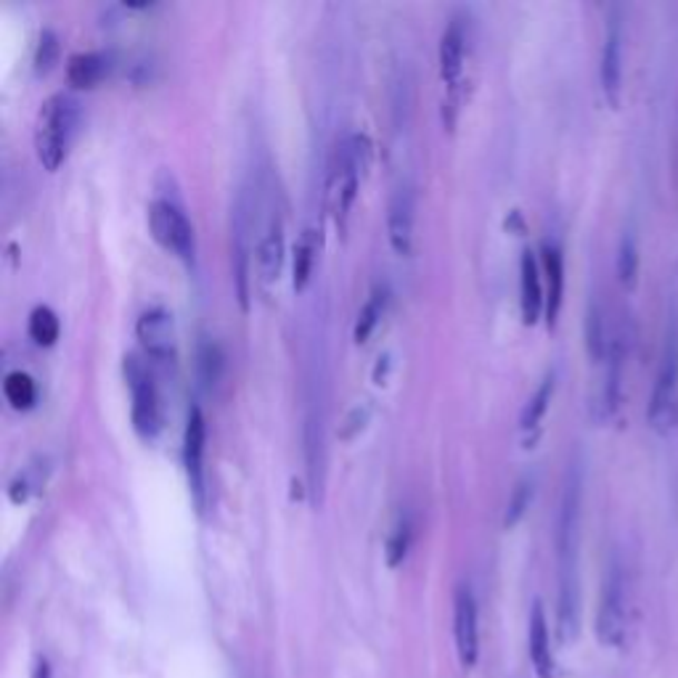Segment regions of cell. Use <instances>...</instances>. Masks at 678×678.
Listing matches in <instances>:
<instances>
[{
    "label": "cell",
    "instance_id": "32",
    "mask_svg": "<svg viewBox=\"0 0 678 678\" xmlns=\"http://www.w3.org/2000/svg\"><path fill=\"white\" fill-rule=\"evenodd\" d=\"M40 474H35V470L32 466H27V470H22L17 474V478L11 480V485H9V499L13 501V503H24L27 499H30V493L35 491V488L40 485Z\"/></svg>",
    "mask_w": 678,
    "mask_h": 678
},
{
    "label": "cell",
    "instance_id": "16",
    "mask_svg": "<svg viewBox=\"0 0 678 678\" xmlns=\"http://www.w3.org/2000/svg\"><path fill=\"white\" fill-rule=\"evenodd\" d=\"M464 56H466V30L461 19H451L445 27L443 38H440V77H443L445 88L461 90V72H464Z\"/></svg>",
    "mask_w": 678,
    "mask_h": 678
},
{
    "label": "cell",
    "instance_id": "13",
    "mask_svg": "<svg viewBox=\"0 0 678 678\" xmlns=\"http://www.w3.org/2000/svg\"><path fill=\"white\" fill-rule=\"evenodd\" d=\"M623 369H626V337L620 332L612 334L610 351L605 358V380H602V393L597 401V419L607 422L615 416L620 405V387H623Z\"/></svg>",
    "mask_w": 678,
    "mask_h": 678
},
{
    "label": "cell",
    "instance_id": "27",
    "mask_svg": "<svg viewBox=\"0 0 678 678\" xmlns=\"http://www.w3.org/2000/svg\"><path fill=\"white\" fill-rule=\"evenodd\" d=\"M313 263H316V236L313 230H305L295 244V289H305L307 278L313 274Z\"/></svg>",
    "mask_w": 678,
    "mask_h": 678
},
{
    "label": "cell",
    "instance_id": "31",
    "mask_svg": "<svg viewBox=\"0 0 678 678\" xmlns=\"http://www.w3.org/2000/svg\"><path fill=\"white\" fill-rule=\"evenodd\" d=\"M220 369H223L220 347L215 345V342H205V345L199 347V372H202V382H205V384H215V382H218Z\"/></svg>",
    "mask_w": 678,
    "mask_h": 678
},
{
    "label": "cell",
    "instance_id": "3",
    "mask_svg": "<svg viewBox=\"0 0 678 678\" xmlns=\"http://www.w3.org/2000/svg\"><path fill=\"white\" fill-rule=\"evenodd\" d=\"M628 628V586L618 557L610 559L597 610V636L605 647H623Z\"/></svg>",
    "mask_w": 678,
    "mask_h": 678
},
{
    "label": "cell",
    "instance_id": "29",
    "mask_svg": "<svg viewBox=\"0 0 678 678\" xmlns=\"http://www.w3.org/2000/svg\"><path fill=\"white\" fill-rule=\"evenodd\" d=\"M411 533H414V530H411L409 514H403L401 520L395 522L393 533L387 535V547H384V557H387L390 568H397V564H401L405 559V554H409Z\"/></svg>",
    "mask_w": 678,
    "mask_h": 678
},
{
    "label": "cell",
    "instance_id": "12",
    "mask_svg": "<svg viewBox=\"0 0 678 678\" xmlns=\"http://www.w3.org/2000/svg\"><path fill=\"white\" fill-rule=\"evenodd\" d=\"M205 440H207V428L202 411L194 405L188 411L186 419V432H184V464L188 474V485H191L197 503L202 507L205 501Z\"/></svg>",
    "mask_w": 678,
    "mask_h": 678
},
{
    "label": "cell",
    "instance_id": "25",
    "mask_svg": "<svg viewBox=\"0 0 678 678\" xmlns=\"http://www.w3.org/2000/svg\"><path fill=\"white\" fill-rule=\"evenodd\" d=\"M3 395L17 411L32 409L35 401H38V387H35V380L24 372H11L6 374L3 382Z\"/></svg>",
    "mask_w": 678,
    "mask_h": 678
},
{
    "label": "cell",
    "instance_id": "28",
    "mask_svg": "<svg viewBox=\"0 0 678 678\" xmlns=\"http://www.w3.org/2000/svg\"><path fill=\"white\" fill-rule=\"evenodd\" d=\"M533 480L530 478H522L520 482L514 485L512 495H509V503H507V514H503V528L512 530L514 525H520V520L525 517V512L530 509V501H533Z\"/></svg>",
    "mask_w": 678,
    "mask_h": 678
},
{
    "label": "cell",
    "instance_id": "7",
    "mask_svg": "<svg viewBox=\"0 0 678 678\" xmlns=\"http://www.w3.org/2000/svg\"><path fill=\"white\" fill-rule=\"evenodd\" d=\"M149 228L159 247L180 257L184 263L194 261V228L186 213L176 202L154 199L149 205Z\"/></svg>",
    "mask_w": 678,
    "mask_h": 678
},
{
    "label": "cell",
    "instance_id": "20",
    "mask_svg": "<svg viewBox=\"0 0 678 678\" xmlns=\"http://www.w3.org/2000/svg\"><path fill=\"white\" fill-rule=\"evenodd\" d=\"M109 72V56L99 51L75 53L67 65V77L75 88H96Z\"/></svg>",
    "mask_w": 678,
    "mask_h": 678
},
{
    "label": "cell",
    "instance_id": "18",
    "mask_svg": "<svg viewBox=\"0 0 678 678\" xmlns=\"http://www.w3.org/2000/svg\"><path fill=\"white\" fill-rule=\"evenodd\" d=\"M528 645H530V662H533L538 678H557V662L554 652H551V636L543 605L535 602L533 612H530V628H528Z\"/></svg>",
    "mask_w": 678,
    "mask_h": 678
},
{
    "label": "cell",
    "instance_id": "17",
    "mask_svg": "<svg viewBox=\"0 0 678 678\" xmlns=\"http://www.w3.org/2000/svg\"><path fill=\"white\" fill-rule=\"evenodd\" d=\"M284 220L278 215H271V220L265 223L263 236L257 239V274L265 284L276 282L278 274H282L284 265Z\"/></svg>",
    "mask_w": 678,
    "mask_h": 678
},
{
    "label": "cell",
    "instance_id": "24",
    "mask_svg": "<svg viewBox=\"0 0 678 678\" xmlns=\"http://www.w3.org/2000/svg\"><path fill=\"white\" fill-rule=\"evenodd\" d=\"M384 303H387V295H384L382 286H376V289H372V295H369V299L363 303V307L358 311V318H355L353 340L358 342V345H363V342H366L374 334L376 324H380V318L384 316Z\"/></svg>",
    "mask_w": 678,
    "mask_h": 678
},
{
    "label": "cell",
    "instance_id": "6",
    "mask_svg": "<svg viewBox=\"0 0 678 678\" xmlns=\"http://www.w3.org/2000/svg\"><path fill=\"white\" fill-rule=\"evenodd\" d=\"M363 154H366V149H363V138L347 136L345 141L337 146V157H334L332 180H328V199H332V213L342 228H345L353 202L358 197Z\"/></svg>",
    "mask_w": 678,
    "mask_h": 678
},
{
    "label": "cell",
    "instance_id": "9",
    "mask_svg": "<svg viewBox=\"0 0 678 678\" xmlns=\"http://www.w3.org/2000/svg\"><path fill=\"white\" fill-rule=\"evenodd\" d=\"M136 337L146 358L170 363L176 358V321L165 307H149L136 321Z\"/></svg>",
    "mask_w": 678,
    "mask_h": 678
},
{
    "label": "cell",
    "instance_id": "33",
    "mask_svg": "<svg viewBox=\"0 0 678 678\" xmlns=\"http://www.w3.org/2000/svg\"><path fill=\"white\" fill-rule=\"evenodd\" d=\"M369 414H372V411H369V405H355V409L345 419V428L340 430V438L342 440H353L355 432H361L363 424L369 422Z\"/></svg>",
    "mask_w": 678,
    "mask_h": 678
},
{
    "label": "cell",
    "instance_id": "5",
    "mask_svg": "<svg viewBox=\"0 0 678 678\" xmlns=\"http://www.w3.org/2000/svg\"><path fill=\"white\" fill-rule=\"evenodd\" d=\"M676 390H678V318L674 316L666 328L660 366H657L652 397H649V409H647V419L655 430L666 432L670 428V422H674Z\"/></svg>",
    "mask_w": 678,
    "mask_h": 678
},
{
    "label": "cell",
    "instance_id": "22",
    "mask_svg": "<svg viewBox=\"0 0 678 678\" xmlns=\"http://www.w3.org/2000/svg\"><path fill=\"white\" fill-rule=\"evenodd\" d=\"M554 387H557V374L549 372L541 380V384H538L533 397H530V401L525 403V409H522V416H520V430L522 432L535 430L538 424L543 422V416H547V411H549L551 397H554Z\"/></svg>",
    "mask_w": 678,
    "mask_h": 678
},
{
    "label": "cell",
    "instance_id": "10",
    "mask_svg": "<svg viewBox=\"0 0 678 678\" xmlns=\"http://www.w3.org/2000/svg\"><path fill=\"white\" fill-rule=\"evenodd\" d=\"M453 636H456V652L464 668H472L480 655L478 631V602L470 586H459L453 597Z\"/></svg>",
    "mask_w": 678,
    "mask_h": 678
},
{
    "label": "cell",
    "instance_id": "21",
    "mask_svg": "<svg viewBox=\"0 0 678 678\" xmlns=\"http://www.w3.org/2000/svg\"><path fill=\"white\" fill-rule=\"evenodd\" d=\"M612 337L607 334V321H605V307L599 305V299L593 297L586 311V351H589L593 363H605L607 351H610Z\"/></svg>",
    "mask_w": 678,
    "mask_h": 678
},
{
    "label": "cell",
    "instance_id": "23",
    "mask_svg": "<svg viewBox=\"0 0 678 678\" xmlns=\"http://www.w3.org/2000/svg\"><path fill=\"white\" fill-rule=\"evenodd\" d=\"M615 271H618V282L626 289H633L636 278H639V242L631 228L623 230L618 244V257H615Z\"/></svg>",
    "mask_w": 678,
    "mask_h": 678
},
{
    "label": "cell",
    "instance_id": "26",
    "mask_svg": "<svg viewBox=\"0 0 678 678\" xmlns=\"http://www.w3.org/2000/svg\"><path fill=\"white\" fill-rule=\"evenodd\" d=\"M59 316L48 305H38L30 313V337L38 342L40 347H51L59 340Z\"/></svg>",
    "mask_w": 678,
    "mask_h": 678
},
{
    "label": "cell",
    "instance_id": "14",
    "mask_svg": "<svg viewBox=\"0 0 678 678\" xmlns=\"http://www.w3.org/2000/svg\"><path fill=\"white\" fill-rule=\"evenodd\" d=\"M520 311L528 326L547 316V286H543L541 263H538L535 252L530 249L522 252L520 257Z\"/></svg>",
    "mask_w": 678,
    "mask_h": 678
},
{
    "label": "cell",
    "instance_id": "8",
    "mask_svg": "<svg viewBox=\"0 0 678 678\" xmlns=\"http://www.w3.org/2000/svg\"><path fill=\"white\" fill-rule=\"evenodd\" d=\"M623 43H626V24L623 11L612 6L610 17L605 27V43H602V61H599V80H602L605 96L612 104H618L620 86H623Z\"/></svg>",
    "mask_w": 678,
    "mask_h": 678
},
{
    "label": "cell",
    "instance_id": "11",
    "mask_svg": "<svg viewBox=\"0 0 678 678\" xmlns=\"http://www.w3.org/2000/svg\"><path fill=\"white\" fill-rule=\"evenodd\" d=\"M414 223H416V194L409 184H401L393 191L387 205V239L395 255L409 257L414 249Z\"/></svg>",
    "mask_w": 678,
    "mask_h": 678
},
{
    "label": "cell",
    "instance_id": "1",
    "mask_svg": "<svg viewBox=\"0 0 678 678\" xmlns=\"http://www.w3.org/2000/svg\"><path fill=\"white\" fill-rule=\"evenodd\" d=\"M580 514H583V461H570L564 474L562 495L557 512V562H559V633L564 641L578 636V547H580Z\"/></svg>",
    "mask_w": 678,
    "mask_h": 678
},
{
    "label": "cell",
    "instance_id": "19",
    "mask_svg": "<svg viewBox=\"0 0 678 678\" xmlns=\"http://www.w3.org/2000/svg\"><path fill=\"white\" fill-rule=\"evenodd\" d=\"M541 268L543 286H547V324L549 328H554L564 299V257L557 244L547 242L541 247Z\"/></svg>",
    "mask_w": 678,
    "mask_h": 678
},
{
    "label": "cell",
    "instance_id": "4",
    "mask_svg": "<svg viewBox=\"0 0 678 678\" xmlns=\"http://www.w3.org/2000/svg\"><path fill=\"white\" fill-rule=\"evenodd\" d=\"M125 382L130 387L132 397V428H136L138 435L144 440H154L163 430V405H159V393L157 384H154V376L146 366V361L138 358V355H125Z\"/></svg>",
    "mask_w": 678,
    "mask_h": 678
},
{
    "label": "cell",
    "instance_id": "2",
    "mask_svg": "<svg viewBox=\"0 0 678 678\" xmlns=\"http://www.w3.org/2000/svg\"><path fill=\"white\" fill-rule=\"evenodd\" d=\"M80 125V104L69 94H53L43 101L35 125V149L46 170H59L65 165L69 146Z\"/></svg>",
    "mask_w": 678,
    "mask_h": 678
},
{
    "label": "cell",
    "instance_id": "15",
    "mask_svg": "<svg viewBox=\"0 0 678 678\" xmlns=\"http://www.w3.org/2000/svg\"><path fill=\"white\" fill-rule=\"evenodd\" d=\"M249 252H252V220L247 199H239L234 213V265H236V289L244 311L249 307Z\"/></svg>",
    "mask_w": 678,
    "mask_h": 678
},
{
    "label": "cell",
    "instance_id": "30",
    "mask_svg": "<svg viewBox=\"0 0 678 678\" xmlns=\"http://www.w3.org/2000/svg\"><path fill=\"white\" fill-rule=\"evenodd\" d=\"M56 61H59V38H56L53 30L40 32L38 48H35V69L38 72H51Z\"/></svg>",
    "mask_w": 678,
    "mask_h": 678
}]
</instances>
